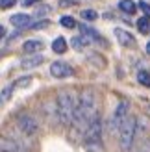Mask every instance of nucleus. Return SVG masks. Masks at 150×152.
Listing matches in <instances>:
<instances>
[{
    "instance_id": "obj_3",
    "label": "nucleus",
    "mask_w": 150,
    "mask_h": 152,
    "mask_svg": "<svg viewBox=\"0 0 150 152\" xmlns=\"http://www.w3.org/2000/svg\"><path fill=\"white\" fill-rule=\"evenodd\" d=\"M74 111H76V102L71 93L61 91L58 95V117L61 124H71L74 121Z\"/></svg>"
},
{
    "instance_id": "obj_1",
    "label": "nucleus",
    "mask_w": 150,
    "mask_h": 152,
    "mask_svg": "<svg viewBox=\"0 0 150 152\" xmlns=\"http://www.w3.org/2000/svg\"><path fill=\"white\" fill-rule=\"evenodd\" d=\"M98 117L96 115V95L93 89H85L80 95V102L76 104V111H74V121L72 124L82 128L85 132V128Z\"/></svg>"
},
{
    "instance_id": "obj_2",
    "label": "nucleus",
    "mask_w": 150,
    "mask_h": 152,
    "mask_svg": "<svg viewBox=\"0 0 150 152\" xmlns=\"http://www.w3.org/2000/svg\"><path fill=\"white\" fill-rule=\"evenodd\" d=\"M84 147L87 152H104L102 147V123L96 117L84 132Z\"/></svg>"
},
{
    "instance_id": "obj_11",
    "label": "nucleus",
    "mask_w": 150,
    "mask_h": 152,
    "mask_svg": "<svg viewBox=\"0 0 150 152\" xmlns=\"http://www.w3.org/2000/svg\"><path fill=\"white\" fill-rule=\"evenodd\" d=\"M80 30H82V35H85V37H89L91 41H98V43H102V45H106V41L102 39V35L96 32V30H93L91 26H85V24H82L80 26Z\"/></svg>"
},
{
    "instance_id": "obj_25",
    "label": "nucleus",
    "mask_w": 150,
    "mask_h": 152,
    "mask_svg": "<svg viewBox=\"0 0 150 152\" xmlns=\"http://www.w3.org/2000/svg\"><path fill=\"white\" fill-rule=\"evenodd\" d=\"M17 0H0V10H7V7H11Z\"/></svg>"
},
{
    "instance_id": "obj_13",
    "label": "nucleus",
    "mask_w": 150,
    "mask_h": 152,
    "mask_svg": "<svg viewBox=\"0 0 150 152\" xmlns=\"http://www.w3.org/2000/svg\"><path fill=\"white\" fill-rule=\"evenodd\" d=\"M15 89H17V87H15V83H9V86H6L2 91H0V108H4V104L9 102V98H11Z\"/></svg>"
},
{
    "instance_id": "obj_12",
    "label": "nucleus",
    "mask_w": 150,
    "mask_h": 152,
    "mask_svg": "<svg viewBox=\"0 0 150 152\" xmlns=\"http://www.w3.org/2000/svg\"><path fill=\"white\" fill-rule=\"evenodd\" d=\"M43 61H44V58L41 54H35L32 58H24L20 61V65H22V69H33V67H39Z\"/></svg>"
},
{
    "instance_id": "obj_6",
    "label": "nucleus",
    "mask_w": 150,
    "mask_h": 152,
    "mask_svg": "<svg viewBox=\"0 0 150 152\" xmlns=\"http://www.w3.org/2000/svg\"><path fill=\"white\" fill-rule=\"evenodd\" d=\"M17 124L22 132H24L26 135H33L37 130H39V124H37V121L32 117V115H28V113H20V115L17 117Z\"/></svg>"
},
{
    "instance_id": "obj_5",
    "label": "nucleus",
    "mask_w": 150,
    "mask_h": 152,
    "mask_svg": "<svg viewBox=\"0 0 150 152\" xmlns=\"http://www.w3.org/2000/svg\"><path fill=\"white\" fill-rule=\"evenodd\" d=\"M128 110H130V104H128V102H124V100L119 102V106L115 108L113 115H111V121H109L111 132H119V130H121L122 123L126 121V117H128Z\"/></svg>"
},
{
    "instance_id": "obj_15",
    "label": "nucleus",
    "mask_w": 150,
    "mask_h": 152,
    "mask_svg": "<svg viewBox=\"0 0 150 152\" xmlns=\"http://www.w3.org/2000/svg\"><path fill=\"white\" fill-rule=\"evenodd\" d=\"M89 37H85V35H78V37H72V41H71V45H72V48H76V50H84L87 45H89Z\"/></svg>"
},
{
    "instance_id": "obj_4",
    "label": "nucleus",
    "mask_w": 150,
    "mask_h": 152,
    "mask_svg": "<svg viewBox=\"0 0 150 152\" xmlns=\"http://www.w3.org/2000/svg\"><path fill=\"white\" fill-rule=\"evenodd\" d=\"M119 135H121V148L130 150L133 141H135V135H137V119L130 117V115L126 117V121L121 126V130H119Z\"/></svg>"
},
{
    "instance_id": "obj_24",
    "label": "nucleus",
    "mask_w": 150,
    "mask_h": 152,
    "mask_svg": "<svg viewBox=\"0 0 150 152\" xmlns=\"http://www.w3.org/2000/svg\"><path fill=\"white\" fill-rule=\"evenodd\" d=\"M47 13H50V6H39L35 10V15L37 17H41V15H47Z\"/></svg>"
},
{
    "instance_id": "obj_26",
    "label": "nucleus",
    "mask_w": 150,
    "mask_h": 152,
    "mask_svg": "<svg viewBox=\"0 0 150 152\" xmlns=\"http://www.w3.org/2000/svg\"><path fill=\"white\" fill-rule=\"evenodd\" d=\"M48 24H50L48 20H41V22H37V24H32L30 28H33V30H39V28H47Z\"/></svg>"
},
{
    "instance_id": "obj_7",
    "label": "nucleus",
    "mask_w": 150,
    "mask_h": 152,
    "mask_svg": "<svg viewBox=\"0 0 150 152\" xmlns=\"http://www.w3.org/2000/svg\"><path fill=\"white\" fill-rule=\"evenodd\" d=\"M72 67L69 63H63V61H54L50 65V74L54 78H67V76H72Z\"/></svg>"
},
{
    "instance_id": "obj_30",
    "label": "nucleus",
    "mask_w": 150,
    "mask_h": 152,
    "mask_svg": "<svg viewBox=\"0 0 150 152\" xmlns=\"http://www.w3.org/2000/svg\"><path fill=\"white\" fill-rule=\"evenodd\" d=\"M4 35H6V28H4V26H0V39H2Z\"/></svg>"
},
{
    "instance_id": "obj_17",
    "label": "nucleus",
    "mask_w": 150,
    "mask_h": 152,
    "mask_svg": "<svg viewBox=\"0 0 150 152\" xmlns=\"http://www.w3.org/2000/svg\"><path fill=\"white\" fill-rule=\"evenodd\" d=\"M52 50H54L56 54H63V52L67 50V41L63 39V37H56L54 43H52Z\"/></svg>"
},
{
    "instance_id": "obj_10",
    "label": "nucleus",
    "mask_w": 150,
    "mask_h": 152,
    "mask_svg": "<svg viewBox=\"0 0 150 152\" xmlns=\"http://www.w3.org/2000/svg\"><path fill=\"white\" fill-rule=\"evenodd\" d=\"M9 22L13 26H17V28H30L32 24V19H30V15H24V13H19V15H13V17L9 19Z\"/></svg>"
},
{
    "instance_id": "obj_28",
    "label": "nucleus",
    "mask_w": 150,
    "mask_h": 152,
    "mask_svg": "<svg viewBox=\"0 0 150 152\" xmlns=\"http://www.w3.org/2000/svg\"><path fill=\"white\" fill-rule=\"evenodd\" d=\"M20 2H22V6H24V7H28V6H32V4H35L37 0H20Z\"/></svg>"
},
{
    "instance_id": "obj_20",
    "label": "nucleus",
    "mask_w": 150,
    "mask_h": 152,
    "mask_svg": "<svg viewBox=\"0 0 150 152\" xmlns=\"http://www.w3.org/2000/svg\"><path fill=\"white\" fill-rule=\"evenodd\" d=\"M30 82H32V76H22V78H19V80H15L13 83H15V87H28L30 86Z\"/></svg>"
},
{
    "instance_id": "obj_21",
    "label": "nucleus",
    "mask_w": 150,
    "mask_h": 152,
    "mask_svg": "<svg viewBox=\"0 0 150 152\" xmlns=\"http://www.w3.org/2000/svg\"><path fill=\"white\" fill-rule=\"evenodd\" d=\"M59 22H61L63 28H76V20H74L72 17H67V15H65V17H61V20H59Z\"/></svg>"
},
{
    "instance_id": "obj_22",
    "label": "nucleus",
    "mask_w": 150,
    "mask_h": 152,
    "mask_svg": "<svg viewBox=\"0 0 150 152\" xmlns=\"http://www.w3.org/2000/svg\"><path fill=\"white\" fill-rule=\"evenodd\" d=\"M82 17H84L85 20H95V19H98V13L93 11V10H84L82 11Z\"/></svg>"
},
{
    "instance_id": "obj_27",
    "label": "nucleus",
    "mask_w": 150,
    "mask_h": 152,
    "mask_svg": "<svg viewBox=\"0 0 150 152\" xmlns=\"http://www.w3.org/2000/svg\"><path fill=\"white\" fill-rule=\"evenodd\" d=\"M137 152H150V139H148V141H145L143 145H141V148H139Z\"/></svg>"
},
{
    "instance_id": "obj_16",
    "label": "nucleus",
    "mask_w": 150,
    "mask_h": 152,
    "mask_svg": "<svg viewBox=\"0 0 150 152\" xmlns=\"http://www.w3.org/2000/svg\"><path fill=\"white\" fill-rule=\"evenodd\" d=\"M119 7H121L124 13L133 15V13L137 11V7H139V6H135V4L132 2V0H121V2H119Z\"/></svg>"
},
{
    "instance_id": "obj_9",
    "label": "nucleus",
    "mask_w": 150,
    "mask_h": 152,
    "mask_svg": "<svg viewBox=\"0 0 150 152\" xmlns=\"http://www.w3.org/2000/svg\"><path fill=\"white\" fill-rule=\"evenodd\" d=\"M115 35H117V41L121 43L122 47H130V48L135 47V37H133L130 32H126V30H122V28H117Z\"/></svg>"
},
{
    "instance_id": "obj_29",
    "label": "nucleus",
    "mask_w": 150,
    "mask_h": 152,
    "mask_svg": "<svg viewBox=\"0 0 150 152\" xmlns=\"http://www.w3.org/2000/svg\"><path fill=\"white\" fill-rule=\"evenodd\" d=\"M78 0H61V6H67V4H76Z\"/></svg>"
},
{
    "instance_id": "obj_8",
    "label": "nucleus",
    "mask_w": 150,
    "mask_h": 152,
    "mask_svg": "<svg viewBox=\"0 0 150 152\" xmlns=\"http://www.w3.org/2000/svg\"><path fill=\"white\" fill-rule=\"evenodd\" d=\"M0 152H26V148L19 141L6 137V135H0Z\"/></svg>"
},
{
    "instance_id": "obj_23",
    "label": "nucleus",
    "mask_w": 150,
    "mask_h": 152,
    "mask_svg": "<svg viewBox=\"0 0 150 152\" xmlns=\"http://www.w3.org/2000/svg\"><path fill=\"white\" fill-rule=\"evenodd\" d=\"M139 10L143 11L145 17H148V19H150V4H146V2H143V0H141V2H139Z\"/></svg>"
},
{
    "instance_id": "obj_31",
    "label": "nucleus",
    "mask_w": 150,
    "mask_h": 152,
    "mask_svg": "<svg viewBox=\"0 0 150 152\" xmlns=\"http://www.w3.org/2000/svg\"><path fill=\"white\" fill-rule=\"evenodd\" d=\"M146 52H148V54H150V43L146 45Z\"/></svg>"
},
{
    "instance_id": "obj_19",
    "label": "nucleus",
    "mask_w": 150,
    "mask_h": 152,
    "mask_svg": "<svg viewBox=\"0 0 150 152\" xmlns=\"http://www.w3.org/2000/svg\"><path fill=\"white\" fill-rule=\"evenodd\" d=\"M137 80H139V83H141V86L150 87V74H148L146 71H141V72L137 74Z\"/></svg>"
},
{
    "instance_id": "obj_14",
    "label": "nucleus",
    "mask_w": 150,
    "mask_h": 152,
    "mask_svg": "<svg viewBox=\"0 0 150 152\" xmlns=\"http://www.w3.org/2000/svg\"><path fill=\"white\" fill-rule=\"evenodd\" d=\"M43 47H44L43 41H35V39H32V41H26L24 45H22V50L28 52V54H32V52H39V50H43Z\"/></svg>"
},
{
    "instance_id": "obj_18",
    "label": "nucleus",
    "mask_w": 150,
    "mask_h": 152,
    "mask_svg": "<svg viewBox=\"0 0 150 152\" xmlns=\"http://www.w3.org/2000/svg\"><path fill=\"white\" fill-rule=\"evenodd\" d=\"M137 30L141 34H146L148 30H150V22H148V17H141L137 20Z\"/></svg>"
}]
</instances>
